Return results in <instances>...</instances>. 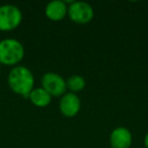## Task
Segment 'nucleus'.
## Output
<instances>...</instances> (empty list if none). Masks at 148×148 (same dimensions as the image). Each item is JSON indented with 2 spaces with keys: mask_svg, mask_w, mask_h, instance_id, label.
<instances>
[{
  "mask_svg": "<svg viewBox=\"0 0 148 148\" xmlns=\"http://www.w3.org/2000/svg\"><path fill=\"white\" fill-rule=\"evenodd\" d=\"M68 4L66 1L55 0L47 4L45 8V14L50 21H60L67 16Z\"/></svg>",
  "mask_w": 148,
  "mask_h": 148,
  "instance_id": "6e6552de",
  "label": "nucleus"
},
{
  "mask_svg": "<svg viewBox=\"0 0 148 148\" xmlns=\"http://www.w3.org/2000/svg\"><path fill=\"white\" fill-rule=\"evenodd\" d=\"M85 84H86L85 79L78 74H73L70 77H68V79L66 80V86L69 92L76 93V95L77 92L84 89Z\"/></svg>",
  "mask_w": 148,
  "mask_h": 148,
  "instance_id": "9d476101",
  "label": "nucleus"
},
{
  "mask_svg": "<svg viewBox=\"0 0 148 148\" xmlns=\"http://www.w3.org/2000/svg\"><path fill=\"white\" fill-rule=\"evenodd\" d=\"M133 142V136L128 128L117 127L110 135L111 148H130Z\"/></svg>",
  "mask_w": 148,
  "mask_h": 148,
  "instance_id": "0eeeda50",
  "label": "nucleus"
},
{
  "mask_svg": "<svg viewBox=\"0 0 148 148\" xmlns=\"http://www.w3.org/2000/svg\"><path fill=\"white\" fill-rule=\"evenodd\" d=\"M67 16L76 25H86L92 21L95 10L89 3L83 1H71L68 4Z\"/></svg>",
  "mask_w": 148,
  "mask_h": 148,
  "instance_id": "7ed1b4c3",
  "label": "nucleus"
},
{
  "mask_svg": "<svg viewBox=\"0 0 148 148\" xmlns=\"http://www.w3.org/2000/svg\"><path fill=\"white\" fill-rule=\"evenodd\" d=\"M0 72H1V65H0Z\"/></svg>",
  "mask_w": 148,
  "mask_h": 148,
  "instance_id": "f8f14e48",
  "label": "nucleus"
},
{
  "mask_svg": "<svg viewBox=\"0 0 148 148\" xmlns=\"http://www.w3.org/2000/svg\"><path fill=\"white\" fill-rule=\"evenodd\" d=\"M7 83L11 90L25 99H27L35 88V77L31 70L23 65L11 68L7 76Z\"/></svg>",
  "mask_w": 148,
  "mask_h": 148,
  "instance_id": "f257e3e1",
  "label": "nucleus"
},
{
  "mask_svg": "<svg viewBox=\"0 0 148 148\" xmlns=\"http://www.w3.org/2000/svg\"><path fill=\"white\" fill-rule=\"evenodd\" d=\"M27 99L38 108H46L51 103L52 97L42 87H35L31 91Z\"/></svg>",
  "mask_w": 148,
  "mask_h": 148,
  "instance_id": "1a4fd4ad",
  "label": "nucleus"
},
{
  "mask_svg": "<svg viewBox=\"0 0 148 148\" xmlns=\"http://www.w3.org/2000/svg\"><path fill=\"white\" fill-rule=\"evenodd\" d=\"M144 146H145V148H148V132L144 137Z\"/></svg>",
  "mask_w": 148,
  "mask_h": 148,
  "instance_id": "9b49d317",
  "label": "nucleus"
},
{
  "mask_svg": "<svg viewBox=\"0 0 148 148\" xmlns=\"http://www.w3.org/2000/svg\"><path fill=\"white\" fill-rule=\"evenodd\" d=\"M25 57V47L16 39L6 38L0 41V65L17 66Z\"/></svg>",
  "mask_w": 148,
  "mask_h": 148,
  "instance_id": "f03ea898",
  "label": "nucleus"
},
{
  "mask_svg": "<svg viewBox=\"0 0 148 148\" xmlns=\"http://www.w3.org/2000/svg\"><path fill=\"white\" fill-rule=\"evenodd\" d=\"M23 21V12L13 4L0 6V31L9 32L16 29Z\"/></svg>",
  "mask_w": 148,
  "mask_h": 148,
  "instance_id": "20e7f679",
  "label": "nucleus"
},
{
  "mask_svg": "<svg viewBox=\"0 0 148 148\" xmlns=\"http://www.w3.org/2000/svg\"><path fill=\"white\" fill-rule=\"evenodd\" d=\"M81 109L80 99L76 93L66 92L60 97L59 110L66 118H73L79 113Z\"/></svg>",
  "mask_w": 148,
  "mask_h": 148,
  "instance_id": "423d86ee",
  "label": "nucleus"
},
{
  "mask_svg": "<svg viewBox=\"0 0 148 148\" xmlns=\"http://www.w3.org/2000/svg\"><path fill=\"white\" fill-rule=\"evenodd\" d=\"M42 88H44L52 97H61L66 93V80L56 72H47L41 78Z\"/></svg>",
  "mask_w": 148,
  "mask_h": 148,
  "instance_id": "39448f33",
  "label": "nucleus"
}]
</instances>
